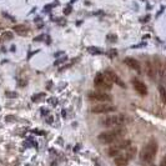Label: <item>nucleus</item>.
Wrapping results in <instances>:
<instances>
[{
    "mask_svg": "<svg viewBox=\"0 0 166 166\" xmlns=\"http://www.w3.org/2000/svg\"><path fill=\"white\" fill-rule=\"evenodd\" d=\"M157 141L155 139L149 140V142L146 144L145 146L142 148L141 152H140V161L144 162V164L149 165L151 164L152 160L155 159L156 152H157Z\"/></svg>",
    "mask_w": 166,
    "mask_h": 166,
    "instance_id": "nucleus-1",
    "label": "nucleus"
},
{
    "mask_svg": "<svg viewBox=\"0 0 166 166\" xmlns=\"http://www.w3.org/2000/svg\"><path fill=\"white\" fill-rule=\"evenodd\" d=\"M124 135V130L123 129H114L110 131H105V133H101L98 136L99 141L102 144H112V142H116L121 136Z\"/></svg>",
    "mask_w": 166,
    "mask_h": 166,
    "instance_id": "nucleus-2",
    "label": "nucleus"
},
{
    "mask_svg": "<svg viewBox=\"0 0 166 166\" xmlns=\"http://www.w3.org/2000/svg\"><path fill=\"white\" fill-rule=\"evenodd\" d=\"M125 121H126V117H125L124 115L115 114V115H110V116L102 119L100 123L106 127H117V126H120V125L125 124Z\"/></svg>",
    "mask_w": 166,
    "mask_h": 166,
    "instance_id": "nucleus-3",
    "label": "nucleus"
},
{
    "mask_svg": "<svg viewBox=\"0 0 166 166\" xmlns=\"http://www.w3.org/2000/svg\"><path fill=\"white\" fill-rule=\"evenodd\" d=\"M94 84H95L96 87H99L101 90H111V87H112V83L106 77L105 74H101V73L95 76Z\"/></svg>",
    "mask_w": 166,
    "mask_h": 166,
    "instance_id": "nucleus-4",
    "label": "nucleus"
},
{
    "mask_svg": "<svg viewBox=\"0 0 166 166\" xmlns=\"http://www.w3.org/2000/svg\"><path fill=\"white\" fill-rule=\"evenodd\" d=\"M89 99L95 100V101H100V102H111L112 101L111 95L106 94L105 91H91V93H89Z\"/></svg>",
    "mask_w": 166,
    "mask_h": 166,
    "instance_id": "nucleus-5",
    "label": "nucleus"
},
{
    "mask_svg": "<svg viewBox=\"0 0 166 166\" xmlns=\"http://www.w3.org/2000/svg\"><path fill=\"white\" fill-rule=\"evenodd\" d=\"M91 111L94 114H108V112L116 111V108L114 105H109V104H98L93 106Z\"/></svg>",
    "mask_w": 166,
    "mask_h": 166,
    "instance_id": "nucleus-6",
    "label": "nucleus"
},
{
    "mask_svg": "<svg viewBox=\"0 0 166 166\" xmlns=\"http://www.w3.org/2000/svg\"><path fill=\"white\" fill-rule=\"evenodd\" d=\"M104 74L106 75V77H108V79L110 80L112 84H116V85H119L120 87H124V89H125V87H126V85H125V83H124V81L120 79V77L117 76V74L115 73V71H112V70H106Z\"/></svg>",
    "mask_w": 166,
    "mask_h": 166,
    "instance_id": "nucleus-7",
    "label": "nucleus"
},
{
    "mask_svg": "<svg viewBox=\"0 0 166 166\" xmlns=\"http://www.w3.org/2000/svg\"><path fill=\"white\" fill-rule=\"evenodd\" d=\"M131 83H133V86H134V89L136 90L137 94H140L141 96L148 95V87H146V85L142 83V81H140L137 79H133L131 80Z\"/></svg>",
    "mask_w": 166,
    "mask_h": 166,
    "instance_id": "nucleus-8",
    "label": "nucleus"
},
{
    "mask_svg": "<svg viewBox=\"0 0 166 166\" xmlns=\"http://www.w3.org/2000/svg\"><path fill=\"white\" fill-rule=\"evenodd\" d=\"M124 64H126L130 69L135 70L136 73H141V65H140V62L137 61L136 59H134V58H126V59H124Z\"/></svg>",
    "mask_w": 166,
    "mask_h": 166,
    "instance_id": "nucleus-9",
    "label": "nucleus"
},
{
    "mask_svg": "<svg viewBox=\"0 0 166 166\" xmlns=\"http://www.w3.org/2000/svg\"><path fill=\"white\" fill-rule=\"evenodd\" d=\"M114 162L116 166H126L127 162H129V159L125 156V154H121V155H116L114 159Z\"/></svg>",
    "mask_w": 166,
    "mask_h": 166,
    "instance_id": "nucleus-10",
    "label": "nucleus"
},
{
    "mask_svg": "<svg viewBox=\"0 0 166 166\" xmlns=\"http://www.w3.org/2000/svg\"><path fill=\"white\" fill-rule=\"evenodd\" d=\"M12 30L21 36L28 35V33H29V29H28V26H25V25H15V26L12 28Z\"/></svg>",
    "mask_w": 166,
    "mask_h": 166,
    "instance_id": "nucleus-11",
    "label": "nucleus"
},
{
    "mask_svg": "<svg viewBox=\"0 0 166 166\" xmlns=\"http://www.w3.org/2000/svg\"><path fill=\"white\" fill-rule=\"evenodd\" d=\"M146 74L150 79H154L155 77V69H154V65L151 64L150 61H146Z\"/></svg>",
    "mask_w": 166,
    "mask_h": 166,
    "instance_id": "nucleus-12",
    "label": "nucleus"
},
{
    "mask_svg": "<svg viewBox=\"0 0 166 166\" xmlns=\"http://www.w3.org/2000/svg\"><path fill=\"white\" fill-rule=\"evenodd\" d=\"M12 37H14V34H12L11 31H4V33L1 34V36H0V39H1L3 41H8V40H12Z\"/></svg>",
    "mask_w": 166,
    "mask_h": 166,
    "instance_id": "nucleus-13",
    "label": "nucleus"
},
{
    "mask_svg": "<svg viewBox=\"0 0 166 166\" xmlns=\"http://www.w3.org/2000/svg\"><path fill=\"white\" fill-rule=\"evenodd\" d=\"M159 93H160L161 101L164 102V105H166V89L162 85H159Z\"/></svg>",
    "mask_w": 166,
    "mask_h": 166,
    "instance_id": "nucleus-14",
    "label": "nucleus"
},
{
    "mask_svg": "<svg viewBox=\"0 0 166 166\" xmlns=\"http://www.w3.org/2000/svg\"><path fill=\"white\" fill-rule=\"evenodd\" d=\"M87 51H89L90 54H93V55H101L102 54L101 49L96 48V46H89V48H87Z\"/></svg>",
    "mask_w": 166,
    "mask_h": 166,
    "instance_id": "nucleus-15",
    "label": "nucleus"
},
{
    "mask_svg": "<svg viewBox=\"0 0 166 166\" xmlns=\"http://www.w3.org/2000/svg\"><path fill=\"white\" fill-rule=\"evenodd\" d=\"M108 154H109V156H111V157H115L116 155L120 154V150L117 148H115V146H111V148L108 150Z\"/></svg>",
    "mask_w": 166,
    "mask_h": 166,
    "instance_id": "nucleus-16",
    "label": "nucleus"
},
{
    "mask_svg": "<svg viewBox=\"0 0 166 166\" xmlns=\"http://www.w3.org/2000/svg\"><path fill=\"white\" fill-rule=\"evenodd\" d=\"M45 98V94L40 93V94H34L33 98H31V101L33 102H37V101H41V100Z\"/></svg>",
    "mask_w": 166,
    "mask_h": 166,
    "instance_id": "nucleus-17",
    "label": "nucleus"
},
{
    "mask_svg": "<svg viewBox=\"0 0 166 166\" xmlns=\"http://www.w3.org/2000/svg\"><path fill=\"white\" fill-rule=\"evenodd\" d=\"M5 96L6 98H10V99H16L18 98V93H15V91H5Z\"/></svg>",
    "mask_w": 166,
    "mask_h": 166,
    "instance_id": "nucleus-18",
    "label": "nucleus"
},
{
    "mask_svg": "<svg viewBox=\"0 0 166 166\" xmlns=\"http://www.w3.org/2000/svg\"><path fill=\"white\" fill-rule=\"evenodd\" d=\"M1 15H3V16H4V18L9 19V20H10V21H12V23H15V18L12 16V15L8 14V12H6V11H3V12H1Z\"/></svg>",
    "mask_w": 166,
    "mask_h": 166,
    "instance_id": "nucleus-19",
    "label": "nucleus"
},
{
    "mask_svg": "<svg viewBox=\"0 0 166 166\" xmlns=\"http://www.w3.org/2000/svg\"><path fill=\"white\" fill-rule=\"evenodd\" d=\"M14 121H16V117L14 116V115H8V116H5V123H14Z\"/></svg>",
    "mask_w": 166,
    "mask_h": 166,
    "instance_id": "nucleus-20",
    "label": "nucleus"
},
{
    "mask_svg": "<svg viewBox=\"0 0 166 166\" xmlns=\"http://www.w3.org/2000/svg\"><path fill=\"white\" fill-rule=\"evenodd\" d=\"M106 39L109 40V41H111V43H114V41H116V39H117V36L115 35V34H109L108 36H106Z\"/></svg>",
    "mask_w": 166,
    "mask_h": 166,
    "instance_id": "nucleus-21",
    "label": "nucleus"
},
{
    "mask_svg": "<svg viewBox=\"0 0 166 166\" xmlns=\"http://www.w3.org/2000/svg\"><path fill=\"white\" fill-rule=\"evenodd\" d=\"M31 133H33V134H35V135H40V136L45 135V131L39 130V129H34V130H31Z\"/></svg>",
    "mask_w": 166,
    "mask_h": 166,
    "instance_id": "nucleus-22",
    "label": "nucleus"
},
{
    "mask_svg": "<svg viewBox=\"0 0 166 166\" xmlns=\"http://www.w3.org/2000/svg\"><path fill=\"white\" fill-rule=\"evenodd\" d=\"M48 102H49V104L51 105V106H56V105H58V100H56L55 98H50V99L48 100Z\"/></svg>",
    "mask_w": 166,
    "mask_h": 166,
    "instance_id": "nucleus-23",
    "label": "nucleus"
},
{
    "mask_svg": "<svg viewBox=\"0 0 166 166\" xmlns=\"http://www.w3.org/2000/svg\"><path fill=\"white\" fill-rule=\"evenodd\" d=\"M66 60H68V58H66V56H64V58H61V59H59V60H56L54 65H60V64H62V62H65Z\"/></svg>",
    "mask_w": 166,
    "mask_h": 166,
    "instance_id": "nucleus-24",
    "label": "nucleus"
},
{
    "mask_svg": "<svg viewBox=\"0 0 166 166\" xmlns=\"http://www.w3.org/2000/svg\"><path fill=\"white\" fill-rule=\"evenodd\" d=\"M44 39H45V35H44V34H41V35H39V36L34 37V41H43Z\"/></svg>",
    "mask_w": 166,
    "mask_h": 166,
    "instance_id": "nucleus-25",
    "label": "nucleus"
},
{
    "mask_svg": "<svg viewBox=\"0 0 166 166\" xmlns=\"http://www.w3.org/2000/svg\"><path fill=\"white\" fill-rule=\"evenodd\" d=\"M40 112H41V115H43V116H46V115L49 114V111L46 110V109H44V108L40 109Z\"/></svg>",
    "mask_w": 166,
    "mask_h": 166,
    "instance_id": "nucleus-26",
    "label": "nucleus"
},
{
    "mask_svg": "<svg viewBox=\"0 0 166 166\" xmlns=\"http://www.w3.org/2000/svg\"><path fill=\"white\" fill-rule=\"evenodd\" d=\"M117 55V51L116 50H110V52H109V56L112 58V56H116Z\"/></svg>",
    "mask_w": 166,
    "mask_h": 166,
    "instance_id": "nucleus-27",
    "label": "nucleus"
},
{
    "mask_svg": "<svg viewBox=\"0 0 166 166\" xmlns=\"http://www.w3.org/2000/svg\"><path fill=\"white\" fill-rule=\"evenodd\" d=\"M45 121H46L48 124H51L52 121H54V119H52V116H46V117H45Z\"/></svg>",
    "mask_w": 166,
    "mask_h": 166,
    "instance_id": "nucleus-28",
    "label": "nucleus"
},
{
    "mask_svg": "<svg viewBox=\"0 0 166 166\" xmlns=\"http://www.w3.org/2000/svg\"><path fill=\"white\" fill-rule=\"evenodd\" d=\"M70 12H71V6H68V8L64 10V14H65V15H69Z\"/></svg>",
    "mask_w": 166,
    "mask_h": 166,
    "instance_id": "nucleus-29",
    "label": "nucleus"
},
{
    "mask_svg": "<svg viewBox=\"0 0 166 166\" xmlns=\"http://www.w3.org/2000/svg\"><path fill=\"white\" fill-rule=\"evenodd\" d=\"M149 19H150V15H146L145 18H141V23H148Z\"/></svg>",
    "mask_w": 166,
    "mask_h": 166,
    "instance_id": "nucleus-30",
    "label": "nucleus"
},
{
    "mask_svg": "<svg viewBox=\"0 0 166 166\" xmlns=\"http://www.w3.org/2000/svg\"><path fill=\"white\" fill-rule=\"evenodd\" d=\"M160 166H166V156H164V157H162V160L160 162Z\"/></svg>",
    "mask_w": 166,
    "mask_h": 166,
    "instance_id": "nucleus-31",
    "label": "nucleus"
},
{
    "mask_svg": "<svg viewBox=\"0 0 166 166\" xmlns=\"http://www.w3.org/2000/svg\"><path fill=\"white\" fill-rule=\"evenodd\" d=\"M26 85V80H21L19 81V86H25Z\"/></svg>",
    "mask_w": 166,
    "mask_h": 166,
    "instance_id": "nucleus-32",
    "label": "nucleus"
},
{
    "mask_svg": "<svg viewBox=\"0 0 166 166\" xmlns=\"http://www.w3.org/2000/svg\"><path fill=\"white\" fill-rule=\"evenodd\" d=\"M61 115H62V117H66V111L62 110V111H61Z\"/></svg>",
    "mask_w": 166,
    "mask_h": 166,
    "instance_id": "nucleus-33",
    "label": "nucleus"
},
{
    "mask_svg": "<svg viewBox=\"0 0 166 166\" xmlns=\"http://www.w3.org/2000/svg\"><path fill=\"white\" fill-rule=\"evenodd\" d=\"M80 148H81V145H76V146H75V149H74V151H77Z\"/></svg>",
    "mask_w": 166,
    "mask_h": 166,
    "instance_id": "nucleus-34",
    "label": "nucleus"
},
{
    "mask_svg": "<svg viewBox=\"0 0 166 166\" xmlns=\"http://www.w3.org/2000/svg\"><path fill=\"white\" fill-rule=\"evenodd\" d=\"M62 54H64V52H62V51H60V52H56L55 56H56V58H58V56H60V55H62Z\"/></svg>",
    "mask_w": 166,
    "mask_h": 166,
    "instance_id": "nucleus-35",
    "label": "nucleus"
},
{
    "mask_svg": "<svg viewBox=\"0 0 166 166\" xmlns=\"http://www.w3.org/2000/svg\"><path fill=\"white\" fill-rule=\"evenodd\" d=\"M51 81H50V83H48V86H46V87H48V89H50V87H51Z\"/></svg>",
    "mask_w": 166,
    "mask_h": 166,
    "instance_id": "nucleus-36",
    "label": "nucleus"
},
{
    "mask_svg": "<svg viewBox=\"0 0 166 166\" xmlns=\"http://www.w3.org/2000/svg\"><path fill=\"white\" fill-rule=\"evenodd\" d=\"M40 20H41V18H36V19H35V23H39Z\"/></svg>",
    "mask_w": 166,
    "mask_h": 166,
    "instance_id": "nucleus-37",
    "label": "nucleus"
},
{
    "mask_svg": "<svg viewBox=\"0 0 166 166\" xmlns=\"http://www.w3.org/2000/svg\"><path fill=\"white\" fill-rule=\"evenodd\" d=\"M51 166H56V162H52V164H51Z\"/></svg>",
    "mask_w": 166,
    "mask_h": 166,
    "instance_id": "nucleus-38",
    "label": "nucleus"
},
{
    "mask_svg": "<svg viewBox=\"0 0 166 166\" xmlns=\"http://www.w3.org/2000/svg\"><path fill=\"white\" fill-rule=\"evenodd\" d=\"M0 142H3V137H0Z\"/></svg>",
    "mask_w": 166,
    "mask_h": 166,
    "instance_id": "nucleus-39",
    "label": "nucleus"
}]
</instances>
